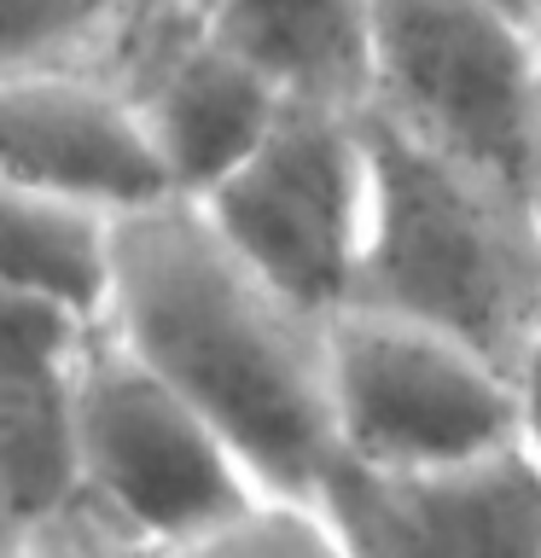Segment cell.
I'll return each instance as SVG.
<instances>
[{"label":"cell","mask_w":541,"mask_h":558,"mask_svg":"<svg viewBox=\"0 0 541 558\" xmlns=\"http://www.w3.org/2000/svg\"><path fill=\"white\" fill-rule=\"evenodd\" d=\"M192 204L279 291L321 314L344 308L373 209L366 117L356 105L286 99L268 134Z\"/></svg>","instance_id":"cell-5"},{"label":"cell","mask_w":541,"mask_h":558,"mask_svg":"<svg viewBox=\"0 0 541 558\" xmlns=\"http://www.w3.org/2000/svg\"><path fill=\"white\" fill-rule=\"evenodd\" d=\"M134 105L152 134L157 163H164L169 192L175 198H204L268 134L286 94L204 29L187 52H175L157 70Z\"/></svg>","instance_id":"cell-11"},{"label":"cell","mask_w":541,"mask_h":558,"mask_svg":"<svg viewBox=\"0 0 541 558\" xmlns=\"http://www.w3.org/2000/svg\"><path fill=\"white\" fill-rule=\"evenodd\" d=\"M209 35L286 99L366 105L373 0H209Z\"/></svg>","instance_id":"cell-12"},{"label":"cell","mask_w":541,"mask_h":558,"mask_svg":"<svg viewBox=\"0 0 541 558\" xmlns=\"http://www.w3.org/2000/svg\"><path fill=\"white\" fill-rule=\"evenodd\" d=\"M366 117V111H361ZM373 209L349 303L425 320L518 373L541 338V209L366 117Z\"/></svg>","instance_id":"cell-2"},{"label":"cell","mask_w":541,"mask_h":558,"mask_svg":"<svg viewBox=\"0 0 541 558\" xmlns=\"http://www.w3.org/2000/svg\"><path fill=\"white\" fill-rule=\"evenodd\" d=\"M17 541H24V523H17L12 500L0 495V558H17Z\"/></svg>","instance_id":"cell-17"},{"label":"cell","mask_w":541,"mask_h":558,"mask_svg":"<svg viewBox=\"0 0 541 558\" xmlns=\"http://www.w3.org/2000/svg\"><path fill=\"white\" fill-rule=\"evenodd\" d=\"M536 29H541V12H536ZM536 209H541V117H536Z\"/></svg>","instance_id":"cell-18"},{"label":"cell","mask_w":541,"mask_h":558,"mask_svg":"<svg viewBox=\"0 0 541 558\" xmlns=\"http://www.w3.org/2000/svg\"><path fill=\"white\" fill-rule=\"evenodd\" d=\"M204 29V0H0V82L99 76L140 99Z\"/></svg>","instance_id":"cell-10"},{"label":"cell","mask_w":541,"mask_h":558,"mask_svg":"<svg viewBox=\"0 0 541 558\" xmlns=\"http://www.w3.org/2000/svg\"><path fill=\"white\" fill-rule=\"evenodd\" d=\"M518 408H524V442L541 453V338L530 343V355L518 366Z\"/></svg>","instance_id":"cell-16"},{"label":"cell","mask_w":541,"mask_h":558,"mask_svg":"<svg viewBox=\"0 0 541 558\" xmlns=\"http://www.w3.org/2000/svg\"><path fill=\"white\" fill-rule=\"evenodd\" d=\"M70 442L76 477L134 523L146 553L192 558V547L262 488L233 442L99 314L76 349Z\"/></svg>","instance_id":"cell-4"},{"label":"cell","mask_w":541,"mask_h":558,"mask_svg":"<svg viewBox=\"0 0 541 558\" xmlns=\"http://www.w3.org/2000/svg\"><path fill=\"white\" fill-rule=\"evenodd\" d=\"M99 320L233 442L262 488L314 495L338 453L332 314L256 274L192 198L111 221Z\"/></svg>","instance_id":"cell-1"},{"label":"cell","mask_w":541,"mask_h":558,"mask_svg":"<svg viewBox=\"0 0 541 558\" xmlns=\"http://www.w3.org/2000/svg\"><path fill=\"white\" fill-rule=\"evenodd\" d=\"M338 453L373 465L460 460L524 436L518 373L448 331L344 303L326 320Z\"/></svg>","instance_id":"cell-6"},{"label":"cell","mask_w":541,"mask_h":558,"mask_svg":"<svg viewBox=\"0 0 541 558\" xmlns=\"http://www.w3.org/2000/svg\"><path fill=\"white\" fill-rule=\"evenodd\" d=\"M518 7H524V12H541V0H518Z\"/></svg>","instance_id":"cell-19"},{"label":"cell","mask_w":541,"mask_h":558,"mask_svg":"<svg viewBox=\"0 0 541 558\" xmlns=\"http://www.w3.org/2000/svg\"><path fill=\"white\" fill-rule=\"evenodd\" d=\"M373 122L536 198L541 29L518 0H373Z\"/></svg>","instance_id":"cell-3"},{"label":"cell","mask_w":541,"mask_h":558,"mask_svg":"<svg viewBox=\"0 0 541 558\" xmlns=\"http://www.w3.org/2000/svg\"><path fill=\"white\" fill-rule=\"evenodd\" d=\"M314 500L344 558H541V453L524 436L431 465L332 453Z\"/></svg>","instance_id":"cell-7"},{"label":"cell","mask_w":541,"mask_h":558,"mask_svg":"<svg viewBox=\"0 0 541 558\" xmlns=\"http://www.w3.org/2000/svg\"><path fill=\"white\" fill-rule=\"evenodd\" d=\"M192 558H344V553L314 495L256 488L233 518H221L192 547Z\"/></svg>","instance_id":"cell-14"},{"label":"cell","mask_w":541,"mask_h":558,"mask_svg":"<svg viewBox=\"0 0 541 558\" xmlns=\"http://www.w3.org/2000/svg\"><path fill=\"white\" fill-rule=\"evenodd\" d=\"M94 314L0 291V495L29 523L76 483L70 378Z\"/></svg>","instance_id":"cell-9"},{"label":"cell","mask_w":541,"mask_h":558,"mask_svg":"<svg viewBox=\"0 0 541 558\" xmlns=\"http://www.w3.org/2000/svg\"><path fill=\"white\" fill-rule=\"evenodd\" d=\"M0 169L105 221L175 198L140 105L99 76L0 82Z\"/></svg>","instance_id":"cell-8"},{"label":"cell","mask_w":541,"mask_h":558,"mask_svg":"<svg viewBox=\"0 0 541 558\" xmlns=\"http://www.w3.org/2000/svg\"><path fill=\"white\" fill-rule=\"evenodd\" d=\"M204 7H209V0H204Z\"/></svg>","instance_id":"cell-20"},{"label":"cell","mask_w":541,"mask_h":558,"mask_svg":"<svg viewBox=\"0 0 541 558\" xmlns=\"http://www.w3.org/2000/svg\"><path fill=\"white\" fill-rule=\"evenodd\" d=\"M105 262H111V221L47 198L0 169V291L99 314Z\"/></svg>","instance_id":"cell-13"},{"label":"cell","mask_w":541,"mask_h":558,"mask_svg":"<svg viewBox=\"0 0 541 558\" xmlns=\"http://www.w3.org/2000/svg\"><path fill=\"white\" fill-rule=\"evenodd\" d=\"M134 558L146 553L134 535V523L117 512L99 488H87L82 477L64 488L52 506H41L24 523V541H17V558Z\"/></svg>","instance_id":"cell-15"}]
</instances>
